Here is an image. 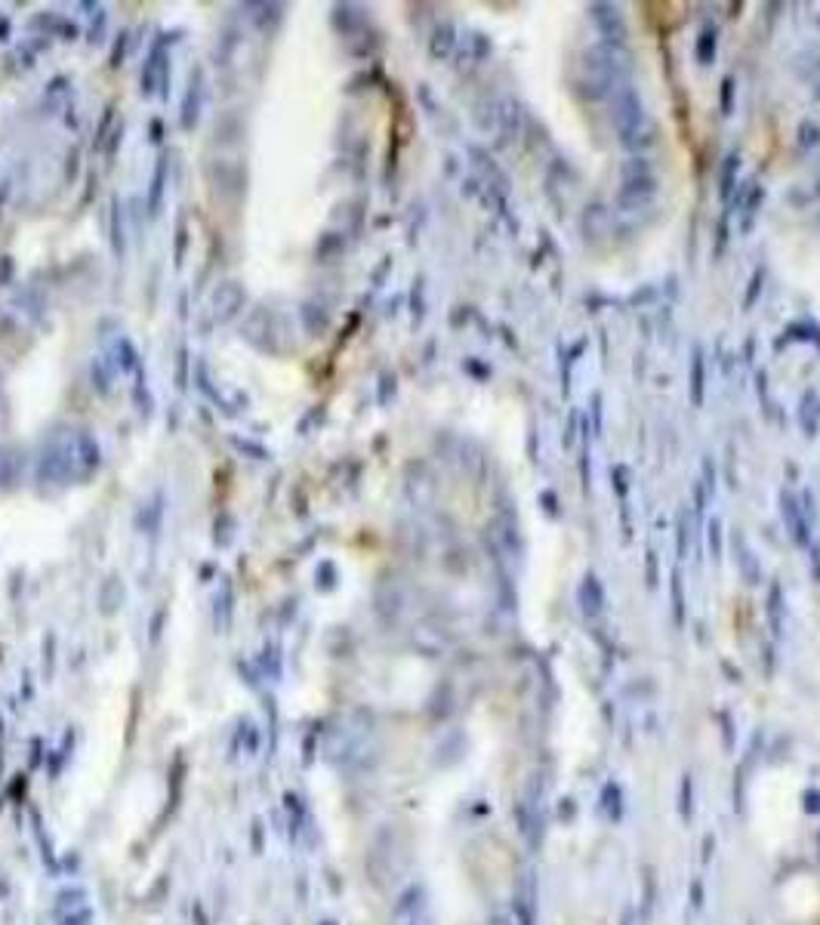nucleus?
<instances>
[{
	"instance_id": "f257e3e1",
	"label": "nucleus",
	"mask_w": 820,
	"mask_h": 925,
	"mask_svg": "<svg viewBox=\"0 0 820 925\" xmlns=\"http://www.w3.org/2000/svg\"><path fill=\"white\" fill-rule=\"evenodd\" d=\"M654 192H657V183H654V176H651L648 167H638V170L627 167V179H623V189H620L623 207L642 210V207H648L651 201H654Z\"/></svg>"
},
{
	"instance_id": "f03ea898",
	"label": "nucleus",
	"mask_w": 820,
	"mask_h": 925,
	"mask_svg": "<svg viewBox=\"0 0 820 925\" xmlns=\"http://www.w3.org/2000/svg\"><path fill=\"white\" fill-rule=\"evenodd\" d=\"M595 22L602 25V31L608 35L611 40H620L627 37V25H623V19L617 16L611 6H595Z\"/></svg>"
}]
</instances>
